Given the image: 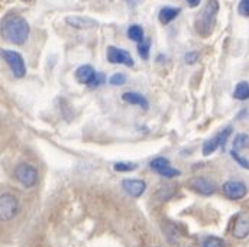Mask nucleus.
<instances>
[{"label": "nucleus", "instance_id": "nucleus-18", "mask_svg": "<svg viewBox=\"0 0 249 247\" xmlns=\"http://www.w3.org/2000/svg\"><path fill=\"white\" fill-rule=\"evenodd\" d=\"M249 146V136L247 133H239L233 139V150L247 149Z\"/></svg>", "mask_w": 249, "mask_h": 247}, {"label": "nucleus", "instance_id": "nucleus-10", "mask_svg": "<svg viewBox=\"0 0 249 247\" xmlns=\"http://www.w3.org/2000/svg\"><path fill=\"white\" fill-rule=\"evenodd\" d=\"M67 25H70L74 29H93L99 26V22L89 16H80V15H71L65 17Z\"/></svg>", "mask_w": 249, "mask_h": 247}, {"label": "nucleus", "instance_id": "nucleus-8", "mask_svg": "<svg viewBox=\"0 0 249 247\" xmlns=\"http://www.w3.org/2000/svg\"><path fill=\"white\" fill-rule=\"evenodd\" d=\"M190 186L196 192H198L200 195H206V197L213 195L216 192V189H217V186H216V184L212 180L204 178V177H194V178H191L190 180Z\"/></svg>", "mask_w": 249, "mask_h": 247}, {"label": "nucleus", "instance_id": "nucleus-1", "mask_svg": "<svg viewBox=\"0 0 249 247\" xmlns=\"http://www.w3.org/2000/svg\"><path fill=\"white\" fill-rule=\"evenodd\" d=\"M29 32H31L29 23L23 17L10 15L3 19L1 33L9 42L15 45H23L29 38Z\"/></svg>", "mask_w": 249, "mask_h": 247}, {"label": "nucleus", "instance_id": "nucleus-29", "mask_svg": "<svg viewBox=\"0 0 249 247\" xmlns=\"http://www.w3.org/2000/svg\"><path fill=\"white\" fill-rule=\"evenodd\" d=\"M186 1L188 3V6H190V7H197V6L200 4V1H201V0H186Z\"/></svg>", "mask_w": 249, "mask_h": 247}, {"label": "nucleus", "instance_id": "nucleus-5", "mask_svg": "<svg viewBox=\"0 0 249 247\" xmlns=\"http://www.w3.org/2000/svg\"><path fill=\"white\" fill-rule=\"evenodd\" d=\"M15 177L16 180L26 188H31L38 182V171L35 166H32L31 164L22 162L16 166L15 169Z\"/></svg>", "mask_w": 249, "mask_h": 247}, {"label": "nucleus", "instance_id": "nucleus-16", "mask_svg": "<svg viewBox=\"0 0 249 247\" xmlns=\"http://www.w3.org/2000/svg\"><path fill=\"white\" fill-rule=\"evenodd\" d=\"M233 97L236 100H241V101L249 100V82H247V81L238 82L235 90H233Z\"/></svg>", "mask_w": 249, "mask_h": 247}, {"label": "nucleus", "instance_id": "nucleus-9", "mask_svg": "<svg viewBox=\"0 0 249 247\" xmlns=\"http://www.w3.org/2000/svg\"><path fill=\"white\" fill-rule=\"evenodd\" d=\"M107 61L110 64H124L126 66H133V64H135L132 55L127 51L121 49L118 47L107 48Z\"/></svg>", "mask_w": 249, "mask_h": 247}, {"label": "nucleus", "instance_id": "nucleus-15", "mask_svg": "<svg viewBox=\"0 0 249 247\" xmlns=\"http://www.w3.org/2000/svg\"><path fill=\"white\" fill-rule=\"evenodd\" d=\"M217 148H222V140H220V134H219V133H217L216 136H213L212 139H209V140H206V142L203 143V150H201V153H203V156H209V155H212L213 152H216Z\"/></svg>", "mask_w": 249, "mask_h": 247}, {"label": "nucleus", "instance_id": "nucleus-13", "mask_svg": "<svg viewBox=\"0 0 249 247\" xmlns=\"http://www.w3.org/2000/svg\"><path fill=\"white\" fill-rule=\"evenodd\" d=\"M122 100L129 103V104H133V106H139L141 109L143 110H148L149 104H148V100L139 94V93H133V91H127V93H124L122 94Z\"/></svg>", "mask_w": 249, "mask_h": 247}, {"label": "nucleus", "instance_id": "nucleus-17", "mask_svg": "<svg viewBox=\"0 0 249 247\" xmlns=\"http://www.w3.org/2000/svg\"><path fill=\"white\" fill-rule=\"evenodd\" d=\"M127 36H129L130 41H133V42H136V44L142 42V41L145 39V38H143L145 33H143L142 26H139V25H130L129 29H127Z\"/></svg>", "mask_w": 249, "mask_h": 247}, {"label": "nucleus", "instance_id": "nucleus-19", "mask_svg": "<svg viewBox=\"0 0 249 247\" xmlns=\"http://www.w3.org/2000/svg\"><path fill=\"white\" fill-rule=\"evenodd\" d=\"M149 166H151V169H154L155 172H160L161 169H164V168L170 166V162H168V159H167V158L160 156V158H155L154 161H151Z\"/></svg>", "mask_w": 249, "mask_h": 247}, {"label": "nucleus", "instance_id": "nucleus-21", "mask_svg": "<svg viewBox=\"0 0 249 247\" xmlns=\"http://www.w3.org/2000/svg\"><path fill=\"white\" fill-rule=\"evenodd\" d=\"M203 247H226V243L220 239V237H214V236H210L204 240Z\"/></svg>", "mask_w": 249, "mask_h": 247}, {"label": "nucleus", "instance_id": "nucleus-3", "mask_svg": "<svg viewBox=\"0 0 249 247\" xmlns=\"http://www.w3.org/2000/svg\"><path fill=\"white\" fill-rule=\"evenodd\" d=\"M1 57L9 65L15 78H23L26 75V64L19 52L12 49H1Z\"/></svg>", "mask_w": 249, "mask_h": 247}, {"label": "nucleus", "instance_id": "nucleus-23", "mask_svg": "<svg viewBox=\"0 0 249 247\" xmlns=\"http://www.w3.org/2000/svg\"><path fill=\"white\" fill-rule=\"evenodd\" d=\"M231 156L235 159V162H236L238 165H241V166L245 168V169H249V161L247 158H244L242 155H239L238 150H231Z\"/></svg>", "mask_w": 249, "mask_h": 247}, {"label": "nucleus", "instance_id": "nucleus-20", "mask_svg": "<svg viewBox=\"0 0 249 247\" xmlns=\"http://www.w3.org/2000/svg\"><path fill=\"white\" fill-rule=\"evenodd\" d=\"M149 47H151V44L146 39H143L142 42L138 44V54L141 55L142 60H148L149 58Z\"/></svg>", "mask_w": 249, "mask_h": 247}, {"label": "nucleus", "instance_id": "nucleus-4", "mask_svg": "<svg viewBox=\"0 0 249 247\" xmlns=\"http://www.w3.org/2000/svg\"><path fill=\"white\" fill-rule=\"evenodd\" d=\"M19 213V201L13 194L3 192L0 197V218L1 221H9Z\"/></svg>", "mask_w": 249, "mask_h": 247}, {"label": "nucleus", "instance_id": "nucleus-28", "mask_svg": "<svg viewBox=\"0 0 249 247\" xmlns=\"http://www.w3.org/2000/svg\"><path fill=\"white\" fill-rule=\"evenodd\" d=\"M103 82H105V74H96L93 82H91L89 87H90V88H96V87H99V85L103 84Z\"/></svg>", "mask_w": 249, "mask_h": 247}, {"label": "nucleus", "instance_id": "nucleus-11", "mask_svg": "<svg viewBox=\"0 0 249 247\" xmlns=\"http://www.w3.org/2000/svg\"><path fill=\"white\" fill-rule=\"evenodd\" d=\"M96 71H94V68L91 66V65H89V64H84V65H81V66H78L77 69H75V80L80 82V84H86V85H90L91 82H93V80H94V77H96Z\"/></svg>", "mask_w": 249, "mask_h": 247}, {"label": "nucleus", "instance_id": "nucleus-7", "mask_svg": "<svg viewBox=\"0 0 249 247\" xmlns=\"http://www.w3.org/2000/svg\"><path fill=\"white\" fill-rule=\"evenodd\" d=\"M222 189H223V194L229 199H233V201L242 199L248 192V188L242 181H228L223 184Z\"/></svg>", "mask_w": 249, "mask_h": 247}, {"label": "nucleus", "instance_id": "nucleus-22", "mask_svg": "<svg viewBox=\"0 0 249 247\" xmlns=\"http://www.w3.org/2000/svg\"><path fill=\"white\" fill-rule=\"evenodd\" d=\"M136 168H138V165L130 164V162H116L115 164V171H118V172H130Z\"/></svg>", "mask_w": 249, "mask_h": 247}, {"label": "nucleus", "instance_id": "nucleus-12", "mask_svg": "<svg viewBox=\"0 0 249 247\" xmlns=\"http://www.w3.org/2000/svg\"><path fill=\"white\" fill-rule=\"evenodd\" d=\"M122 186L130 197H141L146 189V184L142 180H124Z\"/></svg>", "mask_w": 249, "mask_h": 247}, {"label": "nucleus", "instance_id": "nucleus-25", "mask_svg": "<svg viewBox=\"0 0 249 247\" xmlns=\"http://www.w3.org/2000/svg\"><path fill=\"white\" fill-rule=\"evenodd\" d=\"M109 82L112 85H124V82H126V77H124V74H122V72H116V74H113L109 78Z\"/></svg>", "mask_w": 249, "mask_h": 247}, {"label": "nucleus", "instance_id": "nucleus-6", "mask_svg": "<svg viewBox=\"0 0 249 247\" xmlns=\"http://www.w3.org/2000/svg\"><path fill=\"white\" fill-rule=\"evenodd\" d=\"M232 236L235 239L244 240L249 236V214L248 213H239L233 221L232 226Z\"/></svg>", "mask_w": 249, "mask_h": 247}, {"label": "nucleus", "instance_id": "nucleus-2", "mask_svg": "<svg viewBox=\"0 0 249 247\" xmlns=\"http://www.w3.org/2000/svg\"><path fill=\"white\" fill-rule=\"evenodd\" d=\"M219 13V1L217 0H209L206 6L200 10L194 20L196 32L201 38H209L216 26V17Z\"/></svg>", "mask_w": 249, "mask_h": 247}, {"label": "nucleus", "instance_id": "nucleus-26", "mask_svg": "<svg viewBox=\"0 0 249 247\" xmlns=\"http://www.w3.org/2000/svg\"><path fill=\"white\" fill-rule=\"evenodd\" d=\"M238 12L241 16L249 17V0H241L238 4Z\"/></svg>", "mask_w": 249, "mask_h": 247}, {"label": "nucleus", "instance_id": "nucleus-27", "mask_svg": "<svg viewBox=\"0 0 249 247\" xmlns=\"http://www.w3.org/2000/svg\"><path fill=\"white\" fill-rule=\"evenodd\" d=\"M198 52L197 51H191V52H187L186 57H184V61H186V64H188V65H193L194 62L198 60Z\"/></svg>", "mask_w": 249, "mask_h": 247}, {"label": "nucleus", "instance_id": "nucleus-14", "mask_svg": "<svg viewBox=\"0 0 249 247\" xmlns=\"http://www.w3.org/2000/svg\"><path fill=\"white\" fill-rule=\"evenodd\" d=\"M180 15V9L178 7H173V6H165L160 10L158 13V19L162 25H168L171 23L177 16Z\"/></svg>", "mask_w": 249, "mask_h": 247}, {"label": "nucleus", "instance_id": "nucleus-24", "mask_svg": "<svg viewBox=\"0 0 249 247\" xmlns=\"http://www.w3.org/2000/svg\"><path fill=\"white\" fill-rule=\"evenodd\" d=\"M160 175H162V177H165V178H176V177H178L181 172L178 171V169H176V168H171V166H167V168H164V169H161L160 172H158Z\"/></svg>", "mask_w": 249, "mask_h": 247}]
</instances>
